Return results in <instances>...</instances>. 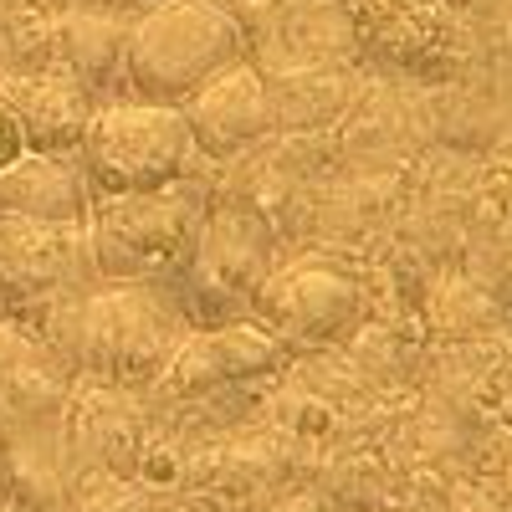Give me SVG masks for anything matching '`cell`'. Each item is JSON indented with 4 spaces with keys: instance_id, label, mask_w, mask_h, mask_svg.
<instances>
[{
    "instance_id": "obj_1",
    "label": "cell",
    "mask_w": 512,
    "mask_h": 512,
    "mask_svg": "<svg viewBox=\"0 0 512 512\" xmlns=\"http://www.w3.org/2000/svg\"><path fill=\"white\" fill-rule=\"evenodd\" d=\"M190 318L169 282H93L47 323L57 354L77 379L113 390H149L185 344Z\"/></svg>"
},
{
    "instance_id": "obj_2",
    "label": "cell",
    "mask_w": 512,
    "mask_h": 512,
    "mask_svg": "<svg viewBox=\"0 0 512 512\" xmlns=\"http://www.w3.org/2000/svg\"><path fill=\"white\" fill-rule=\"evenodd\" d=\"M236 62H246V31L216 0H159L128 21L123 82L144 103L180 108Z\"/></svg>"
},
{
    "instance_id": "obj_3",
    "label": "cell",
    "mask_w": 512,
    "mask_h": 512,
    "mask_svg": "<svg viewBox=\"0 0 512 512\" xmlns=\"http://www.w3.org/2000/svg\"><path fill=\"white\" fill-rule=\"evenodd\" d=\"M210 216V195L195 180H175L144 195H98L88 210V246L98 282H164L180 272Z\"/></svg>"
},
{
    "instance_id": "obj_4",
    "label": "cell",
    "mask_w": 512,
    "mask_h": 512,
    "mask_svg": "<svg viewBox=\"0 0 512 512\" xmlns=\"http://www.w3.org/2000/svg\"><path fill=\"white\" fill-rule=\"evenodd\" d=\"M77 159L93 180V195H144V190H164L185 180V169L195 159V139L180 108L113 98L93 108Z\"/></svg>"
},
{
    "instance_id": "obj_5",
    "label": "cell",
    "mask_w": 512,
    "mask_h": 512,
    "mask_svg": "<svg viewBox=\"0 0 512 512\" xmlns=\"http://www.w3.org/2000/svg\"><path fill=\"white\" fill-rule=\"evenodd\" d=\"M72 395L77 374L57 354L52 338L0 318V436H21L67 420Z\"/></svg>"
},
{
    "instance_id": "obj_6",
    "label": "cell",
    "mask_w": 512,
    "mask_h": 512,
    "mask_svg": "<svg viewBox=\"0 0 512 512\" xmlns=\"http://www.w3.org/2000/svg\"><path fill=\"white\" fill-rule=\"evenodd\" d=\"M282 354H287V344L277 333H267V323H256V318L216 323V328H190L154 390L175 395V400L210 395V390H226V384L272 374L282 364Z\"/></svg>"
},
{
    "instance_id": "obj_7",
    "label": "cell",
    "mask_w": 512,
    "mask_h": 512,
    "mask_svg": "<svg viewBox=\"0 0 512 512\" xmlns=\"http://www.w3.org/2000/svg\"><path fill=\"white\" fill-rule=\"evenodd\" d=\"M185 123H190V139H195V154L205 159H236L241 149H251L256 139L272 134V88L267 77L246 62L226 67L195 88L185 103H180Z\"/></svg>"
},
{
    "instance_id": "obj_8",
    "label": "cell",
    "mask_w": 512,
    "mask_h": 512,
    "mask_svg": "<svg viewBox=\"0 0 512 512\" xmlns=\"http://www.w3.org/2000/svg\"><path fill=\"white\" fill-rule=\"evenodd\" d=\"M0 103L11 108L31 154H77L93 123L98 93H88L67 72H0Z\"/></svg>"
},
{
    "instance_id": "obj_9",
    "label": "cell",
    "mask_w": 512,
    "mask_h": 512,
    "mask_svg": "<svg viewBox=\"0 0 512 512\" xmlns=\"http://www.w3.org/2000/svg\"><path fill=\"white\" fill-rule=\"evenodd\" d=\"M0 502L11 512L77 507V456L67 441V420L21 436H0Z\"/></svg>"
},
{
    "instance_id": "obj_10",
    "label": "cell",
    "mask_w": 512,
    "mask_h": 512,
    "mask_svg": "<svg viewBox=\"0 0 512 512\" xmlns=\"http://www.w3.org/2000/svg\"><path fill=\"white\" fill-rule=\"evenodd\" d=\"M93 180L77 154H21L0 164V216L77 226L93 210Z\"/></svg>"
},
{
    "instance_id": "obj_11",
    "label": "cell",
    "mask_w": 512,
    "mask_h": 512,
    "mask_svg": "<svg viewBox=\"0 0 512 512\" xmlns=\"http://www.w3.org/2000/svg\"><path fill=\"white\" fill-rule=\"evenodd\" d=\"M256 313L272 328H282L287 338L323 344V338L344 333L359 318V287L328 267H297V272L267 277L262 297H256Z\"/></svg>"
},
{
    "instance_id": "obj_12",
    "label": "cell",
    "mask_w": 512,
    "mask_h": 512,
    "mask_svg": "<svg viewBox=\"0 0 512 512\" xmlns=\"http://www.w3.org/2000/svg\"><path fill=\"white\" fill-rule=\"evenodd\" d=\"M72 512H154V497L144 487H134V482H113V492L77 502Z\"/></svg>"
},
{
    "instance_id": "obj_13",
    "label": "cell",
    "mask_w": 512,
    "mask_h": 512,
    "mask_svg": "<svg viewBox=\"0 0 512 512\" xmlns=\"http://www.w3.org/2000/svg\"><path fill=\"white\" fill-rule=\"evenodd\" d=\"M36 6H77V11H113V16H128V21H134L139 11L159 6V0H36Z\"/></svg>"
},
{
    "instance_id": "obj_14",
    "label": "cell",
    "mask_w": 512,
    "mask_h": 512,
    "mask_svg": "<svg viewBox=\"0 0 512 512\" xmlns=\"http://www.w3.org/2000/svg\"><path fill=\"white\" fill-rule=\"evenodd\" d=\"M256 512H333L318 492H282V497H272V502H262Z\"/></svg>"
},
{
    "instance_id": "obj_15",
    "label": "cell",
    "mask_w": 512,
    "mask_h": 512,
    "mask_svg": "<svg viewBox=\"0 0 512 512\" xmlns=\"http://www.w3.org/2000/svg\"><path fill=\"white\" fill-rule=\"evenodd\" d=\"M21 154H26V139H21V128H16L11 108L0 103V164H11V159H21Z\"/></svg>"
},
{
    "instance_id": "obj_16",
    "label": "cell",
    "mask_w": 512,
    "mask_h": 512,
    "mask_svg": "<svg viewBox=\"0 0 512 512\" xmlns=\"http://www.w3.org/2000/svg\"><path fill=\"white\" fill-rule=\"evenodd\" d=\"M0 318H6V323H26V303H21V292H16L6 267H0Z\"/></svg>"
},
{
    "instance_id": "obj_17",
    "label": "cell",
    "mask_w": 512,
    "mask_h": 512,
    "mask_svg": "<svg viewBox=\"0 0 512 512\" xmlns=\"http://www.w3.org/2000/svg\"><path fill=\"white\" fill-rule=\"evenodd\" d=\"M154 512H216V507H210V502H195V497H185V502H169V507H159V502H154Z\"/></svg>"
},
{
    "instance_id": "obj_18",
    "label": "cell",
    "mask_w": 512,
    "mask_h": 512,
    "mask_svg": "<svg viewBox=\"0 0 512 512\" xmlns=\"http://www.w3.org/2000/svg\"><path fill=\"white\" fill-rule=\"evenodd\" d=\"M21 6H26V0H0V21H6L11 11H21Z\"/></svg>"
},
{
    "instance_id": "obj_19",
    "label": "cell",
    "mask_w": 512,
    "mask_h": 512,
    "mask_svg": "<svg viewBox=\"0 0 512 512\" xmlns=\"http://www.w3.org/2000/svg\"><path fill=\"white\" fill-rule=\"evenodd\" d=\"M0 512H11V507H6V502H0Z\"/></svg>"
}]
</instances>
